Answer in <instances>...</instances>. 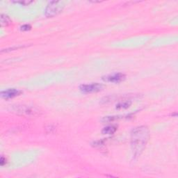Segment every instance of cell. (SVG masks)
Listing matches in <instances>:
<instances>
[{
    "label": "cell",
    "instance_id": "7c38bea8",
    "mask_svg": "<svg viewBox=\"0 0 178 178\" xmlns=\"http://www.w3.org/2000/svg\"><path fill=\"white\" fill-rule=\"evenodd\" d=\"M31 29V25H22L21 27H20V29H21L22 31H29V30H30Z\"/></svg>",
    "mask_w": 178,
    "mask_h": 178
},
{
    "label": "cell",
    "instance_id": "277c9868",
    "mask_svg": "<svg viewBox=\"0 0 178 178\" xmlns=\"http://www.w3.org/2000/svg\"><path fill=\"white\" fill-rule=\"evenodd\" d=\"M103 86L99 83H93L90 84H82L79 87L81 91L85 93H97L102 90Z\"/></svg>",
    "mask_w": 178,
    "mask_h": 178
},
{
    "label": "cell",
    "instance_id": "7a4b0ae2",
    "mask_svg": "<svg viewBox=\"0 0 178 178\" xmlns=\"http://www.w3.org/2000/svg\"><path fill=\"white\" fill-rule=\"evenodd\" d=\"M64 8V4L61 1H51L48 4L47 6L46 7L45 11H44V15L48 18L54 17L62 12Z\"/></svg>",
    "mask_w": 178,
    "mask_h": 178
},
{
    "label": "cell",
    "instance_id": "5bb4252c",
    "mask_svg": "<svg viewBox=\"0 0 178 178\" xmlns=\"http://www.w3.org/2000/svg\"><path fill=\"white\" fill-rule=\"evenodd\" d=\"M6 159L4 157H1V159H0V164H1V166H4L6 164Z\"/></svg>",
    "mask_w": 178,
    "mask_h": 178
},
{
    "label": "cell",
    "instance_id": "6da1fadb",
    "mask_svg": "<svg viewBox=\"0 0 178 178\" xmlns=\"http://www.w3.org/2000/svg\"><path fill=\"white\" fill-rule=\"evenodd\" d=\"M150 138V131L146 126H139L131 132V146L134 156L138 157L143 153Z\"/></svg>",
    "mask_w": 178,
    "mask_h": 178
},
{
    "label": "cell",
    "instance_id": "3957f363",
    "mask_svg": "<svg viewBox=\"0 0 178 178\" xmlns=\"http://www.w3.org/2000/svg\"><path fill=\"white\" fill-rule=\"evenodd\" d=\"M12 110L16 114L23 116H32L38 113L36 109L27 105H16L13 107Z\"/></svg>",
    "mask_w": 178,
    "mask_h": 178
},
{
    "label": "cell",
    "instance_id": "30bf717a",
    "mask_svg": "<svg viewBox=\"0 0 178 178\" xmlns=\"http://www.w3.org/2000/svg\"><path fill=\"white\" fill-rule=\"evenodd\" d=\"M119 118H120L119 116H106L104 117L102 120V121L103 122H111L119 119Z\"/></svg>",
    "mask_w": 178,
    "mask_h": 178
},
{
    "label": "cell",
    "instance_id": "8992f818",
    "mask_svg": "<svg viewBox=\"0 0 178 178\" xmlns=\"http://www.w3.org/2000/svg\"><path fill=\"white\" fill-rule=\"evenodd\" d=\"M22 93V91L18 90V89L10 88L8 89V90L1 91V97L4 98V99L8 100V99H11V98H13L15 97H17V96H19Z\"/></svg>",
    "mask_w": 178,
    "mask_h": 178
},
{
    "label": "cell",
    "instance_id": "8fae6325",
    "mask_svg": "<svg viewBox=\"0 0 178 178\" xmlns=\"http://www.w3.org/2000/svg\"><path fill=\"white\" fill-rule=\"evenodd\" d=\"M104 144H105V141L101 140L94 142L93 143V146L94 147H101V146H104Z\"/></svg>",
    "mask_w": 178,
    "mask_h": 178
},
{
    "label": "cell",
    "instance_id": "5b68a950",
    "mask_svg": "<svg viewBox=\"0 0 178 178\" xmlns=\"http://www.w3.org/2000/svg\"><path fill=\"white\" fill-rule=\"evenodd\" d=\"M102 79L105 81H107V82L120 83L125 80V75L122 73H116L103 77Z\"/></svg>",
    "mask_w": 178,
    "mask_h": 178
},
{
    "label": "cell",
    "instance_id": "9c48e42d",
    "mask_svg": "<svg viewBox=\"0 0 178 178\" xmlns=\"http://www.w3.org/2000/svg\"><path fill=\"white\" fill-rule=\"evenodd\" d=\"M131 102L130 101H125L120 102L116 105V109L120 110V109H127L130 107Z\"/></svg>",
    "mask_w": 178,
    "mask_h": 178
},
{
    "label": "cell",
    "instance_id": "ba28073f",
    "mask_svg": "<svg viewBox=\"0 0 178 178\" xmlns=\"http://www.w3.org/2000/svg\"><path fill=\"white\" fill-rule=\"evenodd\" d=\"M0 19H1V25L2 27H6V26L11 25V20L8 16H6L4 14H1Z\"/></svg>",
    "mask_w": 178,
    "mask_h": 178
},
{
    "label": "cell",
    "instance_id": "4fadbf2b",
    "mask_svg": "<svg viewBox=\"0 0 178 178\" xmlns=\"http://www.w3.org/2000/svg\"><path fill=\"white\" fill-rule=\"evenodd\" d=\"M16 4H20L23 5V6H27L29 4H31L32 1H14Z\"/></svg>",
    "mask_w": 178,
    "mask_h": 178
},
{
    "label": "cell",
    "instance_id": "52a82bcc",
    "mask_svg": "<svg viewBox=\"0 0 178 178\" xmlns=\"http://www.w3.org/2000/svg\"><path fill=\"white\" fill-rule=\"evenodd\" d=\"M117 130V127L115 125H109L105 127L102 130V133L103 134H113L116 132Z\"/></svg>",
    "mask_w": 178,
    "mask_h": 178
}]
</instances>
